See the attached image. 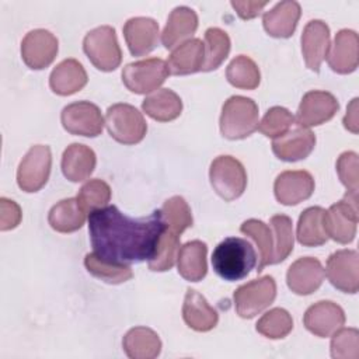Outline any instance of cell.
I'll return each instance as SVG.
<instances>
[{"label":"cell","instance_id":"obj_1","mask_svg":"<svg viewBox=\"0 0 359 359\" xmlns=\"http://www.w3.org/2000/svg\"><path fill=\"white\" fill-rule=\"evenodd\" d=\"M165 230L161 210L147 217L132 219L108 205L88 216V233L94 252L115 264L150 261Z\"/></svg>","mask_w":359,"mask_h":359},{"label":"cell","instance_id":"obj_2","mask_svg":"<svg viewBox=\"0 0 359 359\" xmlns=\"http://www.w3.org/2000/svg\"><path fill=\"white\" fill-rule=\"evenodd\" d=\"M255 265V250L250 241L241 237L224 238L212 254L213 271L227 282L244 279Z\"/></svg>","mask_w":359,"mask_h":359},{"label":"cell","instance_id":"obj_3","mask_svg":"<svg viewBox=\"0 0 359 359\" xmlns=\"http://www.w3.org/2000/svg\"><path fill=\"white\" fill-rule=\"evenodd\" d=\"M258 105L252 98L230 97L222 107L220 132L229 140H240L258 129Z\"/></svg>","mask_w":359,"mask_h":359},{"label":"cell","instance_id":"obj_4","mask_svg":"<svg viewBox=\"0 0 359 359\" xmlns=\"http://www.w3.org/2000/svg\"><path fill=\"white\" fill-rule=\"evenodd\" d=\"M83 49L88 60L101 72H112L122 62V50L111 25L88 31L83 39Z\"/></svg>","mask_w":359,"mask_h":359},{"label":"cell","instance_id":"obj_5","mask_svg":"<svg viewBox=\"0 0 359 359\" xmlns=\"http://www.w3.org/2000/svg\"><path fill=\"white\" fill-rule=\"evenodd\" d=\"M105 125L111 137L122 144H136L143 140L147 132L142 112L125 102L114 104L107 109Z\"/></svg>","mask_w":359,"mask_h":359},{"label":"cell","instance_id":"obj_6","mask_svg":"<svg viewBox=\"0 0 359 359\" xmlns=\"http://www.w3.org/2000/svg\"><path fill=\"white\" fill-rule=\"evenodd\" d=\"M209 178L216 194L227 202L241 196L247 187L245 168L231 156L216 157L210 164Z\"/></svg>","mask_w":359,"mask_h":359},{"label":"cell","instance_id":"obj_7","mask_svg":"<svg viewBox=\"0 0 359 359\" xmlns=\"http://www.w3.org/2000/svg\"><path fill=\"white\" fill-rule=\"evenodd\" d=\"M276 297V282L272 276L250 280L238 286L233 294L234 307L240 317L252 318L264 311Z\"/></svg>","mask_w":359,"mask_h":359},{"label":"cell","instance_id":"obj_8","mask_svg":"<svg viewBox=\"0 0 359 359\" xmlns=\"http://www.w3.org/2000/svg\"><path fill=\"white\" fill-rule=\"evenodd\" d=\"M167 62L149 57L128 63L122 70V83L135 94H147L157 90L168 77Z\"/></svg>","mask_w":359,"mask_h":359},{"label":"cell","instance_id":"obj_9","mask_svg":"<svg viewBox=\"0 0 359 359\" xmlns=\"http://www.w3.org/2000/svg\"><path fill=\"white\" fill-rule=\"evenodd\" d=\"M327 236L339 244L353 241L358 227V195L346 194L345 198L331 205L324 212Z\"/></svg>","mask_w":359,"mask_h":359},{"label":"cell","instance_id":"obj_10","mask_svg":"<svg viewBox=\"0 0 359 359\" xmlns=\"http://www.w3.org/2000/svg\"><path fill=\"white\" fill-rule=\"evenodd\" d=\"M52 153L49 146L35 144L22 157L17 170V184L25 192L39 191L49 180Z\"/></svg>","mask_w":359,"mask_h":359},{"label":"cell","instance_id":"obj_11","mask_svg":"<svg viewBox=\"0 0 359 359\" xmlns=\"http://www.w3.org/2000/svg\"><path fill=\"white\" fill-rule=\"evenodd\" d=\"M60 121L69 133L86 137L98 136L105 125L100 108L90 101H76L66 105L60 114Z\"/></svg>","mask_w":359,"mask_h":359},{"label":"cell","instance_id":"obj_12","mask_svg":"<svg viewBox=\"0 0 359 359\" xmlns=\"http://www.w3.org/2000/svg\"><path fill=\"white\" fill-rule=\"evenodd\" d=\"M327 278L334 287L344 293L359 289V255L355 250H338L327 259Z\"/></svg>","mask_w":359,"mask_h":359},{"label":"cell","instance_id":"obj_13","mask_svg":"<svg viewBox=\"0 0 359 359\" xmlns=\"http://www.w3.org/2000/svg\"><path fill=\"white\" fill-rule=\"evenodd\" d=\"M57 49V38L48 29L36 28L22 38L21 57L28 67L41 70L55 60Z\"/></svg>","mask_w":359,"mask_h":359},{"label":"cell","instance_id":"obj_14","mask_svg":"<svg viewBox=\"0 0 359 359\" xmlns=\"http://www.w3.org/2000/svg\"><path fill=\"white\" fill-rule=\"evenodd\" d=\"M339 109L338 100L328 91L313 90L303 95L297 108V125L304 128L318 126L330 121Z\"/></svg>","mask_w":359,"mask_h":359},{"label":"cell","instance_id":"obj_15","mask_svg":"<svg viewBox=\"0 0 359 359\" xmlns=\"http://www.w3.org/2000/svg\"><path fill=\"white\" fill-rule=\"evenodd\" d=\"M273 192L275 198L282 205H297L313 195L314 178L304 170L283 171L275 180Z\"/></svg>","mask_w":359,"mask_h":359},{"label":"cell","instance_id":"obj_16","mask_svg":"<svg viewBox=\"0 0 359 359\" xmlns=\"http://www.w3.org/2000/svg\"><path fill=\"white\" fill-rule=\"evenodd\" d=\"M303 324L311 334L327 338L345 324V313L337 303L321 300L306 310Z\"/></svg>","mask_w":359,"mask_h":359},{"label":"cell","instance_id":"obj_17","mask_svg":"<svg viewBox=\"0 0 359 359\" xmlns=\"http://www.w3.org/2000/svg\"><path fill=\"white\" fill-rule=\"evenodd\" d=\"M330 46V27L323 20L309 21L302 34V52L306 66L311 72H320V66L327 57Z\"/></svg>","mask_w":359,"mask_h":359},{"label":"cell","instance_id":"obj_18","mask_svg":"<svg viewBox=\"0 0 359 359\" xmlns=\"http://www.w3.org/2000/svg\"><path fill=\"white\" fill-rule=\"evenodd\" d=\"M324 276L325 271L317 258L303 257L289 266L286 282L293 293L307 296L314 293L323 285Z\"/></svg>","mask_w":359,"mask_h":359},{"label":"cell","instance_id":"obj_19","mask_svg":"<svg viewBox=\"0 0 359 359\" xmlns=\"http://www.w3.org/2000/svg\"><path fill=\"white\" fill-rule=\"evenodd\" d=\"M316 146V135L304 126L290 128L282 136L273 139L272 151L283 161H299L306 158Z\"/></svg>","mask_w":359,"mask_h":359},{"label":"cell","instance_id":"obj_20","mask_svg":"<svg viewBox=\"0 0 359 359\" xmlns=\"http://www.w3.org/2000/svg\"><path fill=\"white\" fill-rule=\"evenodd\" d=\"M158 22L150 17H132L123 25V36L133 56L150 53L158 43Z\"/></svg>","mask_w":359,"mask_h":359},{"label":"cell","instance_id":"obj_21","mask_svg":"<svg viewBox=\"0 0 359 359\" xmlns=\"http://www.w3.org/2000/svg\"><path fill=\"white\" fill-rule=\"evenodd\" d=\"M328 65L332 72L348 74L356 70L359 63V38L352 29H341L330 46Z\"/></svg>","mask_w":359,"mask_h":359},{"label":"cell","instance_id":"obj_22","mask_svg":"<svg viewBox=\"0 0 359 359\" xmlns=\"http://www.w3.org/2000/svg\"><path fill=\"white\" fill-rule=\"evenodd\" d=\"M302 14L300 4L294 0L276 3L262 17L265 31L273 38H289L293 35Z\"/></svg>","mask_w":359,"mask_h":359},{"label":"cell","instance_id":"obj_23","mask_svg":"<svg viewBox=\"0 0 359 359\" xmlns=\"http://www.w3.org/2000/svg\"><path fill=\"white\" fill-rule=\"evenodd\" d=\"M182 318L189 328L206 332L217 325L219 314L199 292L188 289L182 304Z\"/></svg>","mask_w":359,"mask_h":359},{"label":"cell","instance_id":"obj_24","mask_svg":"<svg viewBox=\"0 0 359 359\" xmlns=\"http://www.w3.org/2000/svg\"><path fill=\"white\" fill-rule=\"evenodd\" d=\"M196 28V13L187 6H178L168 15L167 24L161 32V42L165 49H172L188 41L189 36L195 34Z\"/></svg>","mask_w":359,"mask_h":359},{"label":"cell","instance_id":"obj_25","mask_svg":"<svg viewBox=\"0 0 359 359\" xmlns=\"http://www.w3.org/2000/svg\"><path fill=\"white\" fill-rule=\"evenodd\" d=\"M205 59V45L199 38H189L178 45L167 60L170 74L184 76L202 70Z\"/></svg>","mask_w":359,"mask_h":359},{"label":"cell","instance_id":"obj_26","mask_svg":"<svg viewBox=\"0 0 359 359\" xmlns=\"http://www.w3.org/2000/svg\"><path fill=\"white\" fill-rule=\"evenodd\" d=\"M97 157L93 149L81 143H72L62 156V172L72 182L87 180L95 168Z\"/></svg>","mask_w":359,"mask_h":359},{"label":"cell","instance_id":"obj_27","mask_svg":"<svg viewBox=\"0 0 359 359\" xmlns=\"http://www.w3.org/2000/svg\"><path fill=\"white\" fill-rule=\"evenodd\" d=\"M208 247L201 240H192L180 247L177 254V268L178 273L189 280L199 282L206 276Z\"/></svg>","mask_w":359,"mask_h":359},{"label":"cell","instance_id":"obj_28","mask_svg":"<svg viewBox=\"0 0 359 359\" xmlns=\"http://www.w3.org/2000/svg\"><path fill=\"white\" fill-rule=\"evenodd\" d=\"M87 73L76 59L62 60L49 76V86L55 94L72 95L87 84Z\"/></svg>","mask_w":359,"mask_h":359},{"label":"cell","instance_id":"obj_29","mask_svg":"<svg viewBox=\"0 0 359 359\" xmlns=\"http://www.w3.org/2000/svg\"><path fill=\"white\" fill-rule=\"evenodd\" d=\"M122 346L126 356L130 359H154L161 352L158 335L147 327L129 330L122 339Z\"/></svg>","mask_w":359,"mask_h":359},{"label":"cell","instance_id":"obj_30","mask_svg":"<svg viewBox=\"0 0 359 359\" xmlns=\"http://www.w3.org/2000/svg\"><path fill=\"white\" fill-rule=\"evenodd\" d=\"M142 109L158 122H168L181 115L182 101L172 90L160 88L143 100Z\"/></svg>","mask_w":359,"mask_h":359},{"label":"cell","instance_id":"obj_31","mask_svg":"<svg viewBox=\"0 0 359 359\" xmlns=\"http://www.w3.org/2000/svg\"><path fill=\"white\" fill-rule=\"evenodd\" d=\"M324 209L320 206H311L302 212L297 222L296 237L304 247H318L328 240L324 227Z\"/></svg>","mask_w":359,"mask_h":359},{"label":"cell","instance_id":"obj_32","mask_svg":"<svg viewBox=\"0 0 359 359\" xmlns=\"http://www.w3.org/2000/svg\"><path fill=\"white\" fill-rule=\"evenodd\" d=\"M86 222V213L77 203L76 198H67L52 206L48 215L49 226L59 233H72Z\"/></svg>","mask_w":359,"mask_h":359},{"label":"cell","instance_id":"obj_33","mask_svg":"<svg viewBox=\"0 0 359 359\" xmlns=\"http://www.w3.org/2000/svg\"><path fill=\"white\" fill-rule=\"evenodd\" d=\"M184 233L182 229L165 223V230L158 241L154 257L149 261V268L154 272H164L172 268L177 261L180 250V237Z\"/></svg>","mask_w":359,"mask_h":359},{"label":"cell","instance_id":"obj_34","mask_svg":"<svg viewBox=\"0 0 359 359\" xmlns=\"http://www.w3.org/2000/svg\"><path fill=\"white\" fill-rule=\"evenodd\" d=\"M240 231L248 236L258 248V265L257 272L259 273L266 265L272 264L273 237L271 227L258 219H248L240 226Z\"/></svg>","mask_w":359,"mask_h":359},{"label":"cell","instance_id":"obj_35","mask_svg":"<svg viewBox=\"0 0 359 359\" xmlns=\"http://www.w3.org/2000/svg\"><path fill=\"white\" fill-rule=\"evenodd\" d=\"M84 265L93 276L111 285H119V283L128 282L133 276L132 268L129 265L109 262L98 257L95 252H90L86 255Z\"/></svg>","mask_w":359,"mask_h":359},{"label":"cell","instance_id":"obj_36","mask_svg":"<svg viewBox=\"0 0 359 359\" xmlns=\"http://www.w3.org/2000/svg\"><path fill=\"white\" fill-rule=\"evenodd\" d=\"M226 77L231 86L241 90H254L261 81V73L257 63L245 55H238L229 63Z\"/></svg>","mask_w":359,"mask_h":359},{"label":"cell","instance_id":"obj_37","mask_svg":"<svg viewBox=\"0 0 359 359\" xmlns=\"http://www.w3.org/2000/svg\"><path fill=\"white\" fill-rule=\"evenodd\" d=\"M205 59H203V72L216 70L230 52V38L226 31L212 27L205 32Z\"/></svg>","mask_w":359,"mask_h":359},{"label":"cell","instance_id":"obj_38","mask_svg":"<svg viewBox=\"0 0 359 359\" xmlns=\"http://www.w3.org/2000/svg\"><path fill=\"white\" fill-rule=\"evenodd\" d=\"M269 227L273 237L272 264H279L293 251L292 219L286 215H275L269 220Z\"/></svg>","mask_w":359,"mask_h":359},{"label":"cell","instance_id":"obj_39","mask_svg":"<svg viewBox=\"0 0 359 359\" xmlns=\"http://www.w3.org/2000/svg\"><path fill=\"white\" fill-rule=\"evenodd\" d=\"M76 199L81 210L87 215L107 206L111 199V188L104 180L94 178L80 188Z\"/></svg>","mask_w":359,"mask_h":359},{"label":"cell","instance_id":"obj_40","mask_svg":"<svg viewBox=\"0 0 359 359\" xmlns=\"http://www.w3.org/2000/svg\"><path fill=\"white\" fill-rule=\"evenodd\" d=\"M255 330L269 339H280L293 330V320L285 309L275 307L258 320Z\"/></svg>","mask_w":359,"mask_h":359},{"label":"cell","instance_id":"obj_41","mask_svg":"<svg viewBox=\"0 0 359 359\" xmlns=\"http://www.w3.org/2000/svg\"><path fill=\"white\" fill-rule=\"evenodd\" d=\"M294 122L292 112L283 107H272L266 111L261 122H258V130L266 137L276 139L286 133Z\"/></svg>","mask_w":359,"mask_h":359},{"label":"cell","instance_id":"obj_42","mask_svg":"<svg viewBox=\"0 0 359 359\" xmlns=\"http://www.w3.org/2000/svg\"><path fill=\"white\" fill-rule=\"evenodd\" d=\"M331 356L335 359L359 358V331L356 328H339L332 334Z\"/></svg>","mask_w":359,"mask_h":359},{"label":"cell","instance_id":"obj_43","mask_svg":"<svg viewBox=\"0 0 359 359\" xmlns=\"http://www.w3.org/2000/svg\"><path fill=\"white\" fill-rule=\"evenodd\" d=\"M160 210L163 213L165 223L178 226L184 231L188 227H191L194 223L191 208L188 206L187 201L182 196H178V195L171 196L170 199H167L164 202V205L161 206Z\"/></svg>","mask_w":359,"mask_h":359},{"label":"cell","instance_id":"obj_44","mask_svg":"<svg viewBox=\"0 0 359 359\" xmlns=\"http://www.w3.org/2000/svg\"><path fill=\"white\" fill-rule=\"evenodd\" d=\"M337 172L341 182L348 189L346 194L358 195L359 188V160L355 151H344L337 160Z\"/></svg>","mask_w":359,"mask_h":359},{"label":"cell","instance_id":"obj_45","mask_svg":"<svg viewBox=\"0 0 359 359\" xmlns=\"http://www.w3.org/2000/svg\"><path fill=\"white\" fill-rule=\"evenodd\" d=\"M21 222L20 206L7 198H0V229L3 231L17 227Z\"/></svg>","mask_w":359,"mask_h":359},{"label":"cell","instance_id":"obj_46","mask_svg":"<svg viewBox=\"0 0 359 359\" xmlns=\"http://www.w3.org/2000/svg\"><path fill=\"white\" fill-rule=\"evenodd\" d=\"M230 4L243 20H250V18L257 17L262 11V8L268 4V1L247 0V1H231Z\"/></svg>","mask_w":359,"mask_h":359},{"label":"cell","instance_id":"obj_47","mask_svg":"<svg viewBox=\"0 0 359 359\" xmlns=\"http://www.w3.org/2000/svg\"><path fill=\"white\" fill-rule=\"evenodd\" d=\"M344 126L352 133H358V98H353L348 105L344 116Z\"/></svg>","mask_w":359,"mask_h":359}]
</instances>
